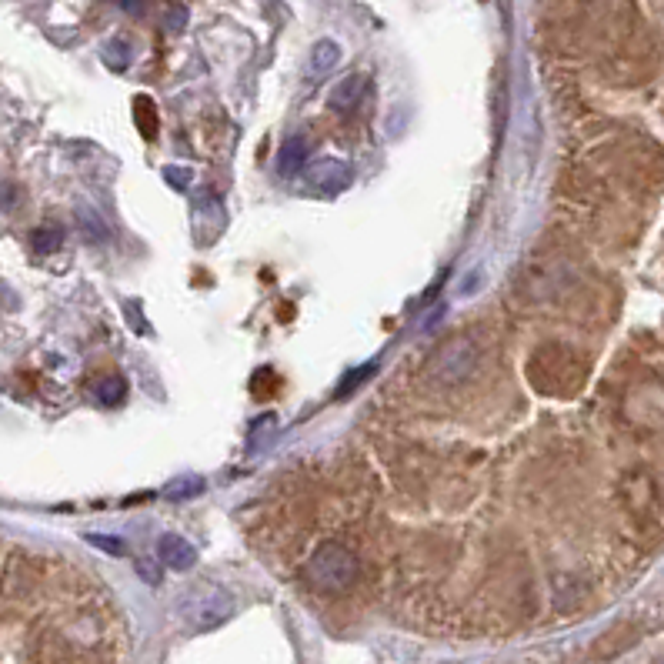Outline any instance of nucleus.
I'll list each match as a JSON object with an SVG mask.
<instances>
[{"instance_id": "3", "label": "nucleus", "mask_w": 664, "mask_h": 664, "mask_svg": "<svg viewBox=\"0 0 664 664\" xmlns=\"http://www.w3.org/2000/svg\"><path fill=\"white\" fill-rule=\"evenodd\" d=\"M231 611H234V601L217 588H201V591L187 594V601H184V618L194 631L217 628V624H224L231 618Z\"/></svg>"}, {"instance_id": "11", "label": "nucleus", "mask_w": 664, "mask_h": 664, "mask_svg": "<svg viewBox=\"0 0 664 664\" xmlns=\"http://www.w3.org/2000/svg\"><path fill=\"white\" fill-rule=\"evenodd\" d=\"M61 244H64V231H61V227L47 224V227H37V231H34V251H37V254H51V251H57Z\"/></svg>"}, {"instance_id": "13", "label": "nucleus", "mask_w": 664, "mask_h": 664, "mask_svg": "<svg viewBox=\"0 0 664 664\" xmlns=\"http://www.w3.org/2000/svg\"><path fill=\"white\" fill-rule=\"evenodd\" d=\"M201 491H204V481H201V478H184V481H174L164 494H167L171 501H184V498H194V494H201Z\"/></svg>"}, {"instance_id": "8", "label": "nucleus", "mask_w": 664, "mask_h": 664, "mask_svg": "<svg viewBox=\"0 0 664 664\" xmlns=\"http://www.w3.org/2000/svg\"><path fill=\"white\" fill-rule=\"evenodd\" d=\"M307 154H311V147H307L304 137H291V141H284V151H281V174L284 177H294L304 171L307 164Z\"/></svg>"}, {"instance_id": "4", "label": "nucleus", "mask_w": 664, "mask_h": 664, "mask_svg": "<svg viewBox=\"0 0 664 664\" xmlns=\"http://www.w3.org/2000/svg\"><path fill=\"white\" fill-rule=\"evenodd\" d=\"M157 558H161L164 568L187 571V568H194L197 551L191 548V541L181 538V534H164V538L157 541Z\"/></svg>"}, {"instance_id": "12", "label": "nucleus", "mask_w": 664, "mask_h": 664, "mask_svg": "<svg viewBox=\"0 0 664 664\" xmlns=\"http://www.w3.org/2000/svg\"><path fill=\"white\" fill-rule=\"evenodd\" d=\"M87 544H94V548H101L107 554H114V558H121V554H127V541L114 538V534H84Z\"/></svg>"}, {"instance_id": "14", "label": "nucleus", "mask_w": 664, "mask_h": 664, "mask_svg": "<svg viewBox=\"0 0 664 664\" xmlns=\"http://www.w3.org/2000/svg\"><path fill=\"white\" fill-rule=\"evenodd\" d=\"M164 177H167V184L177 187V191H187V187H191V171H187V167H167Z\"/></svg>"}, {"instance_id": "6", "label": "nucleus", "mask_w": 664, "mask_h": 664, "mask_svg": "<svg viewBox=\"0 0 664 664\" xmlns=\"http://www.w3.org/2000/svg\"><path fill=\"white\" fill-rule=\"evenodd\" d=\"M361 97H364V77L351 74V77H344V81H338L327 104H331V111H338V114H354L361 104Z\"/></svg>"}, {"instance_id": "10", "label": "nucleus", "mask_w": 664, "mask_h": 664, "mask_svg": "<svg viewBox=\"0 0 664 664\" xmlns=\"http://www.w3.org/2000/svg\"><path fill=\"white\" fill-rule=\"evenodd\" d=\"M94 394H97V401H101V404H107V408H114V404H121V401H124L127 384H124V378H104V381H97V384H94Z\"/></svg>"}, {"instance_id": "1", "label": "nucleus", "mask_w": 664, "mask_h": 664, "mask_svg": "<svg viewBox=\"0 0 664 664\" xmlns=\"http://www.w3.org/2000/svg\"><path fill=\"white\" fill-rule=\"evenodd\" d=\"M304 578L321 594H344L361 581V558L348 544L324 541V544H317L311 551V558H307Z\"/></svg>"}, {"instance_id": "9", "label": "nucleus", "mask_w": 664, "mask_h": 664, "mask_svg": "<svg viewBox=\"0 0 664 664\" xmlns=\"http://www.w3.org/2000/svg\"><path fill=\"white\" fill-rule=\"evenodd\" d=\"M134 121H137V131H141L144 137H154L157 134V107L151 97H137L134 101Z\"/></svg>"}, {"instance_id": "5", "label": "nucleus", "mask_w": 664, "mask_h": 664, "mask_svg": "<svg viewBox=\"0 0 664 664\" xmlns=\"http://www.w3.org/2000/svg\"><path fill=\"white\" fill-rule=\"evenodd\" d=\"M307 181L314 187H324V191H341L351 181V167L344 161H317L307 171Z\"/></svg>"}, {"instance_id": "2", "label": "nucleus", "mask_w": 664, "mask_h": 664, "mask_svg": "<svg viewBox=\"0 0 664 664\" xmlns=\"http://www.w3.org/2000/svg\"><path fill=\"white\" fill-rule=\"evenodd\" d=\"M478 364H481V348L468 334H458V338L444 341L441 348L431 354L428 371L438 384H461L478 371Z\"/></svg>"}, {"instance_id": "7", "label": "nucleus", "mask_w": 664, "mask_h": 664, "mask_svg": "<svg viewBox=\"0 0 664 664\" xmlns=\"http://www.w3.org/2000/svg\"><path fill=\"white\" fill-rule=\"evenodd\" d=\"M338 61H341V47L334 44V41H317L314 47H311V61H307V77H311V84H317V81H324L327 74L338 67Z\"/></svg>"}]
</instances>
